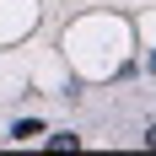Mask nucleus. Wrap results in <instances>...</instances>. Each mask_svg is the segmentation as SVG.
Instances as JSON below:
<instances>
[{
  "label": "nucleus",
  "instance_id": "nucleus-1",
  "mask_svg": "<svg viewBox=\"0 0 156 156\" xmlns=\"http://www.w3.org/2000/svg\"><path fill=\"white\" fill-rule=\"evenodd\" d=\"M32 135H43V124H38V119H22V124L11 129V140H32Z\"/></svg>",
  "mask_w": 156,
  "mask_h": 156
},
{
  "label": "nucleus",
  "instance_id": "nucleus-2",
  "mask_svg": "<svg viewBox=\"0 0 156 156\" xmlns=\"http://www.w3.org/2000/svg\"><path fill=\"white\" fill-rule=\"evenodd\" d=\"M48 145L54 151H70V145H81V135H48Z\"/></svg>",
  "mask_w": 156,
  "mask_h": 156
},
{
  "label": "nucleus",
  "instance_id": "nucleus-3",
  "mask_svg": "<svg viewBox=\"0 0 156 156\" xmlns=\"http://www.w3.org/2000/svg\"><path fill=\"white\" fill-rule=\"evenodd\" d=\"M145 145H156V124H151V129H145Z\"/></svg>",
  "mask_w": 156,
  "mask_h": 156
},
{
  "label": "nucleus",
  "instance_id": "nucleus-4",
  "mask_svg": "<svg viewBox=\"0 0 156 156\" xmlns=\"http://www.w3.org/2000/svg\"><path fill=\"white\" fill-rule=\"evenodd\" d=\"M151 70H156V48H151Z\"/></svg>",
  "mask_w": 156,
  "mask_h": 156
}]
</instances>
